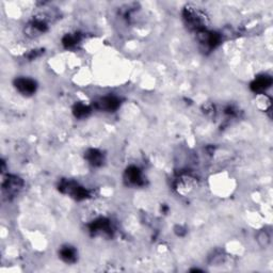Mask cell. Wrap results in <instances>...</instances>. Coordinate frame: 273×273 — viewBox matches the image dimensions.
Returning a JSON list of instances; mask_svg holds the SVG:
<instances>
[{"label": "cell", "instance_id": "obj_13", "mask_svg": "<svg viewBox=\"0 0 273 273\" xmlns=\"http://www.w3.org/2000/svg\"><path fill=\"white\" fill-rule=\"evenodd\" d=\"M80 38L79 36H77V34H66V36L63 38L62 43L66 48H72L78 44Z\"/></svg>", "mask_w": 273, "mask_h": 273}, {"label": "cell", "instance_id": "obj_2", "mask_svg": "<svg viewBox=\"0 0 273 273\" xmlns=\"http://www.w3.org/2000/svg\"><path fill=\"white\" fill-rule=\"evenodd\" d=\"M47 28H48V25H47L46 18L45 17L43 18V16L41 15L31 20V22L26 26L25 32L28 37L37 38L45 33L47 31Z\"/></svg>", "mask_w": 273, "mask_h": 273}, {"label": "cell", "instance_id": "obj_3", "mask_svg": "<svg viewBox=\"0 0 273 273\" xmlns=\"http://www.w3.org/2000/svg\"><path fill=\"white\" fill-rule=\"evenodd\" d=\"M14 86L20 94L30 96L36 93L37 91V82L31 78H27V77H19L14 81Z\"/></svg>", "mask_w": 273, "mask_h": 273}, {"label": "cell", "instance_id": "obj_7", "mask_svg": "<svg viewBox=\"0 0 273 273\" xmlns=\"http://www.w3.org/2000/svg\"><path fill=\"white\" fill-rule=\"evenodd\" d=\"M272 85V78L268 75H262L256 77V79L251 83V89L257 94H265Z\"/></svg>", "mask_w": 273, "mask_h": 273}, {"label": "cell", "instance_id": "obj_11", "mask_svg": "<svg viewBox=\"0 0 273 273\" xmlns=\"http://www.w3.org/2000/svg\"><path fill=\"white\" fill-rule=\"evenodd\" d=\"M73 112H74V114H75L76 117L85 118L91 113V108L88 106V105L78 103V104L75 105Z\"/></svg>", "mask_w": 273, "mask_h": 273}, {"label": "cell", "instance_id": "obj_12", "mask_svg": "<svg viewBox=\"0 0 273 273\" xmlns=\"http://www.w3.org/2000/svg\"><path fill=\"white\" fill-rule=\"evenodd\" d=\"M256 240H257V243L260 244L262 248H267L271 242V237L267 230H262V232L257 234Z\"/></svg>", "mask_w": 273, "mask_h": 273}, {"label": "cell", "instance_id": "obj_6", "mask_svg": "<svg viewBox=\"0 0 273 273\" xmlns=\"http://www.w3.org/2000/svg\"><path fill=\"white\" fill-rule=\"evenodd\" d=\"M124 178L126 183H127V185H130V186L139 187V186H142L144 183L142 172L136 165H131L127 170H126Z\"/></svg>", "mask_w": 273, "mask_h": 273}, {"label": "cell", "instance_id": "obj_1", "mask_svg": "<svg viewBox=\"0 0 273 273\" xmlns=\"http://www.w3.org/2000/svg\"><path fill=\"white\" fill-rule=\"evenodd\" d=\"M184 19L189 29L200 33L207 30V17L204 13L193 5H187L184 10Z\"/></svg>", "mask_w": 273, "mask_h": 273}, {"label": "cell", "instance_id": "obj_4", "mask_svg": "<svg viewBox=\"0 0 273 273\" xmlns=\"http://www.w3.org/2000/svg\"><path fill=\"white\" fill-rule=\"evenodd\" d=\"M120 100L115 96H104L95 103V106L99 110L107 111V112H113L120 107Z\"/></svg>", "mask_w": 273, "mask_h": 273}, {"label": "cell", "instance_id": "obj_5", "mask_svg": "<svg viewBox=\"0 0 273 273\" xmlns=\"http://www.w3.org/2000/svg\"><path fill=\"white\" fill-rule=\"evenodd\" d=\"M90 232L94 235H111L112 225L108 219L100 218L90 224Z\"/></svg>", "mask_w": 273, "mask_h": 273}, {"label": "cell", "instance_id": "obj_9", "mask_svg": "<svg viewBox=\"0 0 273 273\" xmlns=\"http://www.w3.org/2000/svg\"><path fill=\"white\" fill-rule=\"evenodd\" d=\"M85 157L88 160V163L93 166H100L103 164V162H104V156L102 152L95 149H91L87 151Z\"/></svg>", "mask_w": 273, "mask_h": 273}, {"label": "cell", "instance_id": "obj_8", "mask_svg": "<svg viewBox=\"0 0 273 273\" xmlns=\"http://www.w3.org/2000/svg\"><path fill=\"white\" fill-rule=\"evenodd\" d=\"M23 187V181L16 176H8V178L3 180L2 190L6 195H15Z\"/></svg>", "mask_w": 273, "mask_h": 273}, {"label": "cell", "instance_id": "obj_10", "mask_svg": "<svg viewBox=\"0 0 273 273\" xmlns=\"http://www.w3.org/2000/svg\"><path fill=\"white\" fill-rule=\"evenodd\" d=\"M60 257L63 262L73 264L77 261V251L71 246L62 247L60 250Z\"/></svg>", "mask_w": 273, "mask_h": 273}]
</instances>
